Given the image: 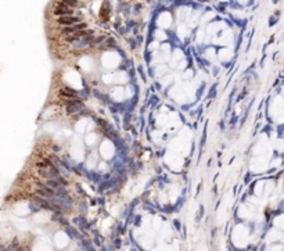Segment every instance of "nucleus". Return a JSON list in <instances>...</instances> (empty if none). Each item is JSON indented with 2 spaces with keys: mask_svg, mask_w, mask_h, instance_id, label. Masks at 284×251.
Returning <instances> with one entry per match:
<instances>
[{
  "mask_svg": "<svg viewBox=\"0 0 284 251\" xmlns=\"http://www.w3.org/2000/svg\"><path fill=\"white\" fill-rule=\"evenodd\" d=\"M57 22L63 27H71V25L79 24L81 22V18L79 17H75V15H63V17H58Z\"/></svg>",
  "mask_w": 284,
  "mask_h": 251,
  "instance_id": "nucleus-1",
  "label": "nucleus"
},
{
  "mask_svg": "<svg viewBox=\"0 0 284 251\" xmlns=\"http://www.w3.org/2000/svg\"><path fill=\"white\" fill-rule=\"evenodd\" d=\"M53 13H54V15H60V17H63V15H72V9L67 6L64 2H60V3H56Z\"/></svg>",
  "mask_w": 284,
  "mask_h": 251,
  "instance_id": "nucleus-2",
  "label": "nucleus"
},
{
  "mask_svg": "<svg viewBox=\"0 0 284 251\" xmlns=\"http://www.w3.org/2000/svg\"><path fill=\"white\" fill-rule=\"evenodd\" d=\"M86 28H87L86 22H79V24L71 25V27H64L61 32H63L64 35H74V33L79 32V31H85Z\"/></svg>",
  "mask_w": 284,
  "mask_h": 251,
  "instance_id": "nucleus-3",
  "label": "nucleus"
},
{
  "mask_svg": "<svg viewBox=\"0 0 284 251\" xmlns=\"http://www.w3.org/2000/svg\"><path fill=\"white\" fill-rule=\"evenodd\" d=\"M63 2L68 7H71V9H78V7H82V3L79 2V0H63Z\"/></svg>",
  "mask_w": 284,
  "mask_h": 251,
  "instance_id": "nucleus-4",
  "label": "nucleus"
}]
</instances>
